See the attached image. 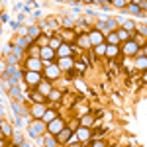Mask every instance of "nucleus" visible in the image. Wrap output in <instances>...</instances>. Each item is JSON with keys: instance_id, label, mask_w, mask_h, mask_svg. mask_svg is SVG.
<instances>
[{"instance_id": "obj_1", "label": "nucleus", "mask_w": 147, "mask_h": 147, "mask_svg": "<svg viewBox=\"0 0 147 147\" xmlns=\"http://www.w3.org/2000/svg\"><path fill=\"white\" fill-rule=\"evenodd\" d=\"M63 127H65V124H63V120H59V118H55V120H53L51 124L47 125V131H49L51 136H57V134H59V131H61Z\"/></svg>"}, {"instance_id": "obj_2", "label": "nucleus", "mask_w": 147, "mask_h": 147, "mask_svg": "<svg viewBox=\"0 0 147 147\" xmlns=\"http://www.w3.org/2000/svg\"><path fill=\"white\" fill-rule=\"evenodd\" d=\"M24 77H26V82H28V84H39V82H41L39 73H34V71H28Z\"/></svg>"}, {"instance_id": "obj_3", "label": "nucleus", "mask_w": 147, "mask_h": 147, "mask_svg": "<svg viewBox=\"0 0 147 147\" xmlns=\"http://www.w3.org/2000/svg\"><path fill=\"white\" fill-rule=\"evenodd\" d=\"M39 55H41V59H43V61H51V59L55 57V51H53L49 45H43L41 49H39Z\"/></svg>"}, {"instance_id": "obj_4", "label": "nucleus", "mask_w": 147, "mask_h": 147, "mask_svg": "<svg viewBox=\"0 0 147 147\" xmlns=\"http://www.w3.org/2000/svg\"><path fill=\"white\" fill-rule=\"evenodd\" d=\"M28 69L34 71V73H39V71H41V61H39L37 57H30V59H28Z\"/></svg>"}, {"instance_id": "obj_5", "label": "nucleus", "mask_w": 147, "mask_h": 147, "mask_svg": "<svg viewBox=\"0 0 147 147\" xmlns=\"http://www.w3.org/2000/svg\"><path fill=\"white\" fill-rule=\"evenodd\" d=\"M71 47L67 45V43H61L59 45V49H57V55H59V59H65V57H71Z\"/></svg>"}, {"instance_id": "obj_6", "label": "nucleus", "mask_w": 147, "mask_h": 147, "mask_svg": "<svg viewBox=\"0 0 147 147\" xmlns=\"http://www.w3.org/2000/svg\"><path fill=\"white\" fill-rule=\"evenodd\" d=\"M124 53H125V55H136V53H137V43H136V41H125Z\"/></svg>"}, {"instance_id": "obj_7", "label": "nucleus", "mask_w": 147, "mask_h": 147, "mask_svg": "<svg viewBox=\"0 0 147 147\" xmlns=\"http://www.w3.org/2000/svg\"><path fill=\"white\" fill-rule=\"evenodd\" d=\"M102 39H104V35H102L100 32H92V34L88 35V41H90L92 45H102Z\"/></svg>"}, {"instance_id": "obj_8", "label": "nucleus", "mask_w": 147, "mask_h": 147, "mask_svg": "<svg viewBox=\"0 0 147 147\" xmlns=\"http://www.w3.org/2000/svg\"><path fill=\"white\" fill-rule=\"evenodd\" d=\"M71 67H73V59H71V57L59 59V65H57V69H59V71H61V69H63V71H69Z\"/></svg>"}, {"instance_id": "obj_9", "label": "nucleus", "mask_w": 147, "mask_h": 147, "mask_svg": "<svg viewBox=\"0 0 147 147\" xmlns=\"http://www.w3.org/2000/svg\"><path fill=\"white\" fill-rule=\"evenodd\" d=\"M55 118H57V112H53V110H45V112H43V116H41V120H43L45 124H51Z\"/></svg>"}, {"instance_id": "obj_10", "label": "nucleus", "mask_w": 147, "mask_h": 147, "mask_svg": "<svg viewBox=\"0 0 147 147\" xmlns=\"http://www.w3.org/2000/svg\"><path fill=\"white\" fill-rule=\"evenodd\" d=\"M71 136H73V131L67 129V127H63V129L57 134V139H59V141H69V137H71Z\"/></svg>"}, {"instance_id": "obj_11", "label": "nucleus", "mask_w": 147, "mask_h": 147, "mask_svg": "<svg viewBox=\"0 0 147 147\" xmlns=\"http://www.w3.org/2000/svg\"><path fill=\"white\" fill-rule=\"evenodd\" d=\"M37 88H39V94L43 96V94H49V92H51V84H49V82H39Z\"/></svg>"}, {"instance_id": "obj_12", "label": "nucleus", "mask_w": 147, "mask_h": 147, "mask_svg": "<svg viewBox=\"0 0 147 147\" xmlns=\"http://www.w3.org/2000/svg\"><path fill=\"white\" fill-rule=\"evenodd\" d=\"M77 137H79V139H82V141H84V139H88V137H90V129L80 127L79 131H77Z\"/></svg>"}, {"instance_id": "obj_13", "label": "nucleus", "mask_w": 147, "mask_h": 147, "mask_svg": "<svg viewBox=\"0 0 147 147\" xmlns=\"http://www.w3.org/2000/svg\"><path fill=\"white\" fill-rule=\"evenodd\" d=\"M47 77H49V79H57V77H59V69H57L55 65H51V67L47 69Z\"/></svg>"}, {"instance_id": "obj_14", "label": "nucleus", "mask_w": 147, "mask_h": 147, "mask_svg": "<svg viewBox=\"0 0 147 147\" xmlns=\"http://www.w3.org/2000/svg\"><path fill=\"white\" fill-rule=\"evenodd\" d=\"M118 41H120V39H118L116 32H112V34L108 35V45H116V47H118Z\"/></svg>"}, {"instance_id": "obj_15", "label": "nucleus", "mask_w": 147, "mask_h": 147, "mask_svg": "<svg viewBox=\"0 0 147 147\" xmlns=\"http://www.w3.org/2000/svg\"><path fill=\"white\" fill-rule=\"evenodd\" d=\"M118 51H120V49H118L116 45H108V47H106V55H110V57H116V55H118Z\"/></svg>"}, {"instance_id": "obj_16", "label": "nucleus", "mask_w": 147, "mask_h": 147, "mask_svg": "<svg viewBox=\"0 0 147 147\" xmlns=\"http://www.w3.org/2000/svg\"><path fill=\"white\" fill-rule=\"evenodd\" d=\"M43 112H45V108H43L41 104H37V106L34 108V116H35V118H41V116H43Z\"/></svg>"}, {"instance_id": "obj_17", "label": "nucleus", "mask_w": 147, "mask_h": 147, "mask_svg": "<svg viewBox=\"0 0 147 147\" xmlns=\"http://www.w3.org/2000/svg\"><path fill=\"white\" fill-rule=\"evenodd\" d=\"M41 129H43V124H41V122H37V124L32 127V136H39V134H41Z\"/></svg>"}, {"instance_id": "obj_18", "label": "nucleus", "mask_w": 147, "mask_h": 147, "mask_svg": "<svg viewBox=\"0 0 147 147\" xmlns=\"http://www.w3.org/2000/svg\"><path fill=\"white\" fill-rule=\"evenodd\" d=\"M118 39H124V41H127V37H129V35H127V32H125V30H120V32H118Z\"/></svg>"}, {"instance_id": "obj_19", "label": "nucleus", "mask_w": 147, "mask_h": 147, "mask_svg": "<svg viewBox=\"0 0 147 147\" xmlns=\"http://www.w3.org/2000/svg\"><path fill=\"white\" fill-rule=\"evenodd\" d=\"M37 35H39V28H32L30 30V39H35Z\"/></svg>"}, {"instance_id": "obj_20", "label": "nucleus", "mask_w": 147, "mask_h": 147, "mask_svg": "<svg viewBox=\"0 0 147 147\" xmlns=\"http://www.w3.org/2000/svg\"><path fill=\"white\" fill-rule=\"evenodd\" d=\"M92 122H94V118H92V116H86V118H82V124H84V125H90Z\"/></svg>"}, {"instance_id": "obj_21", "label": "nucleus", "mask_w": 147, "mask_h": 147, "mask_svg": "<svg viewBox=\"0 0 147 147\" xmlns=\"http://www.w3.org/2000/svg\"><path fill=\"white\" fill-rule=\"evenodd\" d=\"M45 143H47V145H51V147H55V139L51 137V134H49V136L45 137Z\"/></svg>"}, {"instance_id": "obj_22", "label": "nucleus", "mask_w": 147, "mask_h": 147, "mask_svg": "<svg viewBox=\"0 0 147 147\" xmlns=\"http://www.w3.org/2000/svg\"><path fill=\"white\" fill-rule=\"evenodd\" d=\"M96 53H106V45H96Z\"/></svg>"}, {"instance_id": "obj_23", "label": "nucleus", "mask_w": 147, "mask_h": 147, "mask_svg": "<svg viewBox=\"0 0 147 147\" xmlns=\"http://www.w3.org/2000/svg\"><path fill=\"white\" fill-rule=\"evenodd\" d=\"M137 65H139V67H141V69H145V57H141V59L137 61Z\"/></svg>"}, {"instance_id": "obj_24", "label": "nucleus", "mask_w": 147, "mask_h": 147, "mask_svg": "<svg viewBox=\"0 0 147 147\" xmlns=\"http://www.w3.org/2000/svg\"><path fill=\"white\" fill-rule=\"evenodd\" d=\"M114 6H125V2L124 0H116V2H112Z\"/></svg>"}, {"instance_id": "obj_25", "label": "nucleus", "mask_w": 147, "mask_h": 147, "mask_svg": "<svg viewBox=\"0 0 147 147\" xmlns=\"http://www.w3.org/2000/svg\"><path fill=\"white\" fill-rule=\"evenodd\" d=\"M2 129H4V134H10V125L8 124H2Z\"/></svg>"}, {"instance_id": "obj_26", "label": "nucleus", "mask_w": 147, "mask_h": 147, "mask_svg": "<svg viewBox=\"0 0 147 147\" xmlns=\"http://www.w3.org/2000/svg\"><path fill=\"white\" fill-rule=\"evenodd\" d=\"M34 98H35V102H39V104H41V102H43V96H41V94H35Z\"/></svg>"}, {"instance_id": "obj_27", "label": "nucleus", "mask_w": 147, "mask_h": 147, "mask_svg": "<svg viewBox=\"0 0 147 147\" xmlns=\"http://www.w3.org/2000/svg\"><path fill=\"white\" fill-rule=\"evenodd\" d=\"M92 147H106V145H104L102 141H94V143H92Z\"/></svg>"}, {"instance_id": "obj_28", "label": "nucleus", "mask_w": 147, "mask_h": 147, "mask_svg": "<svg viewBox=\"0 0 147 147\" xmlns=\"http://www.w3.org/2000/svg\"><path fill=\"white\" fill-rule=\"evenodd\" d=\"M51 45L57 47V45H61V41H59V39H53V41H51ZM53 47H51V49H53Z\"/></svg>"}, {"instance_id": "obj_29", "label": "nucleus", "mask_w": 147, "mask_h": 147, "mask_svg": "<svg viewBox=\"0 0 147 147\" xmlns=\"http://www.w3.org/2000/svg\"><path fill=\"white\" fill-rule=\"evenodd\" d=\"M0 147H4V141H2V139H0Z\"/></svg>"}]
</instances>
